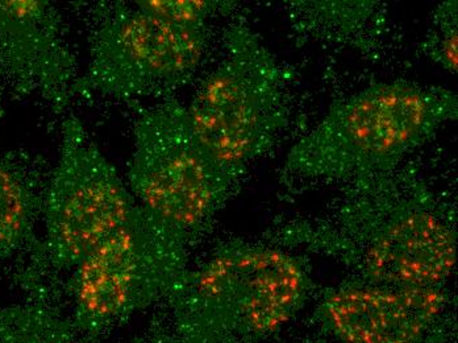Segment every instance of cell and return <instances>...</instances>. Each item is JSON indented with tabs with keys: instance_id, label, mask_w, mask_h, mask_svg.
<instances>
[{
	"instance_id": "cell-9",
	"label": "cell",
	"mask_w": 458,
	"mask_h": 343,
	"mask_svg": "<svg viewBox=\"0 0 458 343\" xmlns=\"http://www.w3.org/2000/svg\"><path fill=\"white\" fill-rule=\"evenodd\" d=\"M443 303L436 288L360 287L332 295L327 317L348 343H415Z\"/></svg>"
},
{
	"instance_id": "cell-3",
	"label": "cell",
	"mask_w": 458,
	"mask_h": 343,
	"mask_svg": "<svg viewBox=\"0 0 458 343\" xmlns=\"http://www.w3.org/2000/svg\"><path fill=\"white\" fill-rule=\"evenodd\" d=\"M278 68L250 30L234 28L227 53L187 108L195 135L233 175L270 147L284 124Z\"/></svg>"
},
{
	"instance_id": "cell-10",
	"label": "cell",
	"mask_w": 458,
	"mask_h": 343,
	"mask_svg": "<svg viewBox=\"0 0 458 343\" xmlns=\"http://www.w3.org/2000/svg\"><path fill=\"white\" fill-rule=\"evenodd\" d=\"M367 262L377 286L436 288L454 270L456 239L440 219L415 211L377 238Z\"/></svg>"
},
{
	"instance_id": "cell-12",
	"label": "cell",
	"mask_w": 458,
	"mask_h": 343,
	"mask_svg": "<svg viewBox=\"0 0 458 343\" xmlns=\"http://www.w3.org/2000/svg\"><path fill=\"white\" fill-rule=\"evenodd\" d=\"M0 343H78L72 326L38 305L0 308Z\"/></svg>"
},
{
	"instance_id": "cell-4",
	"label": "cell",
	"mask_w": 458,
	"mask_h": 343,
	"mask_svg": "<svg viewBox=\"0 0 458 343\" xmlns=\"http://www.w3.org/2000/svg\"><path fill=\"white\" fill-rule=\"evenodd\" d=\"M206 47V25L181 23L135 5L117 3L91 40L88 71L74 94L116 100L161 96L197 71Z\"/></svg>"
},
{
	"instance_id": "cell-5",
	"label": "cell",
	"mask_w": 458,
	"mask_h": 343,
	"mask_svg": "<svg viewBox=\"0 0 458 343\" xmlns=\"http://www.w3.org/2000/svg\"><path fill=\"white\" fill-rule=\"evenodd\" d=\"M136 205L83 123L75 116L66 118L57 166L44 200L47 263L60 270L77 269L128 221Z\"/></svg>"
},
{
	"instance_id": "cell-6",
	"label": "cell",
	"mask_w": 458,
	"mask_h": 343,
	"mask_svg": "<svg viewBox=\"0 0 458 343\" xmlns=\"http://www.w3.org/2000/svg\"><path fill=\"white\" fill-rule=\"evenodd\" d=\"M181 238L136 205L128 221L74 269L75 326L94 333L144 308L174 281Z\"/></svg>"
},
{
	"instance_id": "cell-8",
	"label": "cell",
	"mask_w": 458,
	"mask_h": 343,
	"mask_svg": "<svg viewBox=\"0 0 458 343\" xmlns=\"http://www.w3.org/2000/svg\"><path fill=\"white\" fill-rule=\"evenodd\" d=\"M0 68L21 91L38 94L61 113L74 94L77 69L47 2L0 0Z\"/></svg>"
},
{
	"instance_id": "cell-2",
	"label": "cell",
	"mask_w": 458,
	"mask_h": 343,
	"mask_svg": "<svg viewBox=\"0 0 458 343\" xmlns=\"http://www.w3.org/2000/svg\"><path fill=\"white\" fill-rule=\"evenodd\" d=\"M234 177L202 146L180 103L139 114L127 186L153 219L183 236L211 216Z\"/></svg>"
},
{
	"instance_id": "cell-11",
	"label": "cell",
	"mask_w": 458,
	"mask_h": 343,
	"mask_svg": "<svg viewBox=\"0 0 458 343\" xmlns=\"http://www.w3.org/2000/svg\"><path fill=\"white\" fill-rule=\"evenodd\" d=\"M36 208L24 175L0 160V259L10 258L32 239Z\"/></svg>"
},
{
	"instance_id": "cell-14",
	"label": "cell",
	"mask_w": 458,
	"mask_h": 343,
	"mask_svg": "<svg viewBox=\"0 0 458 343\" xmlns=\"http://www.w3.org/2000/svg\"><path fill=\"white\" fill-rule=\"evenodd\" d=\"M3 116V106H2V99H0V118H2Z\"/></svg>"
},
{
	"instance_id": "cell-1",
	"label": "cell",
	"mask_w": 458,
	"mask_h": 343,
	"mask_svg": "<svg viewBox=\"0 0 458 343\" xmlns=\"http://www.w3.org/2000/svg\"><path fill=\"white\" fill-rule=\"evenodd\" d=\"M457 111L443 90L378 85L337 105L290 152L301 175H374L395 166Z\"/></svg>"
},
{
	"instance_id": "cell-7",
	"label": "cell",
	"mask_w": 458,
	"mask_h": 343,
	"mask_svg": "<svg viewBox=\"0 0 458 343\" xmlns=\"http://www.w3.org/2000/svg\"><path fill=\"white\" fill-rule=\"evenodd\" d=\"M195 305L225 322L272 331L286 322L304 292L292 256L262 248L219 253L187 283Z\"/></svg>"
},
{
	"instance_id": "cell-13",
	"label": "cell",
	"mask_w": 458,
	"mask_h": 343,
	"mask_svg": "<svg viewBox=\"0 0 458 343\" xmlns=\"http://www.w3.org/2000/svg\"><path fill=\"white\" fill-rule=\"evenodd\" d=\"M145 10L170 19V21H181V23L206 25V21L214 10V3L211 2H140Z\"/></svg>"
}]
</instances>
